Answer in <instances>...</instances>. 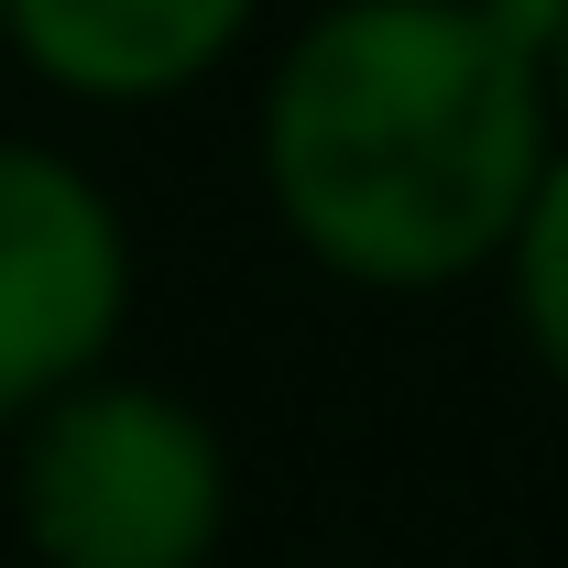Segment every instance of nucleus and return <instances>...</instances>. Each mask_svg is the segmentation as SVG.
<instances>
[{"label":"nucleus","instance_id":"nucleus-4","mask_svg":"<svg viewBox=\"0 0 568 568\" xmlns=\"http://www.w3.org/2000/svg\"><path fill=\"white\" fill-rule=\"evenodd\" d=\"M263 0H11V55L67 99H175L252 33Z\"/></svg>","mask_w":568,"mask_h":568},{"label":"nucleus","instance_id":"nucleus-3","mask_svg":"<svg viewBox=\"0 0 568 568\" xmlns=\"http://www.w3.org/2000/svg\"><path fill=\"white\" fill-rule=\"evenodd\" d=\"M132 317V241L99 175L44 142H0V426L88 383Z\"/></svg>","mask_w":568,"mask_h":568},{"label":"nucleus","instance_id":"nucleus-6","mask_svg":"<svg viewBox=\"0 0 568 568\" xmlns=\"http://www.w3.org/2000/svg\"><path fill=\"white\" fill-rule=\"evenodd\" d=\"M547 99L568 110V11H558V44H547Z\"/></svg>","mask_w":568,"mask_h":568},{"label":"nucleus","instance_id":"nucleus-2","mask_svg":"<svg viewBox=\"0 0 568 568\" xmlns=\"http://www.w3.org/2000/svg\"><path fill=\"white\" fill-rule=\"evenodd\" d=\"M11 503L44 568H209L230 525V459L186 394L88 372L22 416Z\"/></svg>","mask_w":568,"mask_h":568},{"label":"nucleus","instance_id":"nucleus-7","mask_svg":"<svg viewBox=\"0 0 568 568\" xmlns=\"http://www.w3.org/2000/svg\"><path fill=\"white\" fill-rule=\"evenodd\" d=\"M0 44H11V0H0Z\"/></svg>","mask_w":568,"mask_h":568},{"label":"nucleus","instance_id":"nucleus-1","mask_svg":"<svg viewBox=\"0 0 568 568\" xmlns=\"http://www.w3.org/2000/svg\"><path fill=\"white\" fill-rule=\"evenodd\" d=\"M568 0H328L263 88V186L306 263L426 295L514 252Z\"/></svg>","mask_w":568,"mask_h":568},{"label":"nucleus","instance_id":"nucleus-5","mask_svg":"<svg viewBox=\"0 0 568 568\" xmlns=\"http://www.w3.org/2000/svg\"><path fill=\"white\" fill-rule=\"evenodd\" d=\"M514 317H525V339L536 361L568 383V153L536 175V197H525V230H514Z\"/></svg>","mask_w":568,"mask_h":568}]
</instances>
